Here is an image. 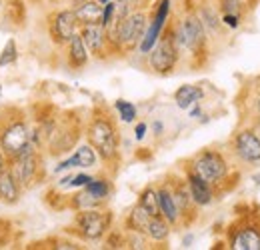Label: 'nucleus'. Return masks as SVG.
I'll use <instances>...</instances> for the list:
<instances>
[{"instance_id": "nucleus-1", "label": "nucleus", "mask_w": 260, "mask_h": 250, "mask_svg": "<svg viewBox=\"0 0 260 250\" xmlns=\"http://www.w3.org/2000/svg\"><path fill=\"white\" fill-rule=\"evenodd\" d=\"M84 132L88 144L96 150L98 158H102L106 164H116L120 160V132L114 116L108 110L96 108Z\"/></svg>"}, {"instance_id": "nucleus-2", "label": "nucleus", "mask_w": 260, "mask_h": 250, "mask_svg": "<svg viewBox=\"0 0 260 250\" xmlns=\"http://www.w3.org/2000/svg\"><path fill=\"white\" fill-rule=\"evenodd\" d=\"M174 44L180 52V56L188 54L196 64H204L208 56V42L210 36L196 16V12H186L176 24H168Z\"/></svg>"}, {"instance_id": "nucleus-3", "label": "nucleus", "mask_w": 260, "mask_h": 250, "mask_svg": "<svg viewBox=\"0 0 260 250\" xmlns=\"http://www.w3.org/2000/svg\"><path fill=\"white\" fill-rule=\"evenodd\" d=\"M186 168L196 172L200 178L210 182L214 188L228 182L230 172H232V164L226 158V154L220 150H214V148H204V150L196 152L194 157L188 160Z\"/></svg>"}, {"instance_id": "nucleus-4", "label": "nucleus", "mask_w": 260, "mask_h": 250, "mask_svg": "<svg viewBox=\"0 0 260 250\" xmlns=\"http://www.w3.org/2000/svg\"><path fill=\"white\" fill-rule=\"evenodd\" d=\"M112 212L108 208H88L78 210L72 220V232L84 242H98L112 228Z\"/></svg>"}, {"instance_id": "nucleus-5", "label": "nucleus", "mask_w": 260, "mask_h": 250, "mask_svg": "<svg viewBox=\"0 0 260 250\" xmlns=\"http://www.w3.org/2000/svg\"><path fill=\"white\" fill-rule=\"evenodd\" d=\"M30 144V126L24 114L8 116L0 122V150L14 158Z\"/></svg>"}, {"instance_id": "nucleus-6", "label": "nucleus", "mask_w": 260, "mask_h": 250, "mask_svg": "<svg viewBox=\"0 0 260 250\" xmlns=\"http://www.w3.org/2000/svg\"><path fill=\"white\" fill-rule=\"evenodd\" d=\"M180 52L174 44V38H172V32H170V26L166 24L164 32L160 34L158 42L152 46V50L146 54V63H148V68L158 74V76H168L176 70V66L180 63Z\"/></svg>"}, {"instance_id": "nucleus-7", "label": "nucleus", "mask_w": 260, "mask_h": 250, "mask_svg": "<svg viewBox=\"0 0 260 250\" xmlns=\"http://www.w3.org/2000/svg\"><path fill=\"white\" fill-rule=\"evenodd\" d=\"M10 170L22 190H30L42 178V170H44L40 150L34 148L32 144H28L22 152L10 158Z\"/></svg>"}, {"instance_id": "nucleus-8", "label": "nucleus", "mask_w": 260, "mask_h": 250, "mask_svg": "<svg viewBox=\"0 0 260 250\" xmlns=\"http://www.w3.org/2000/svg\"><path fill=\"white\" fill-rule=\"evenodd\" d=\"M230 150L232 154L244 164H260V134L254 126L240 128L230 138Z\"/></svg>"}, {"instance_id": "nucleus-9", "label": "nucleus", "mask_w": 260, "mask_h": 250, "mask_svg": "<svg viewBox=\"0 0 260 250\" xmlns=\"http://www.w3.org/2000/svg\"><path fill=\"white\" fill-rule=\"evenodd\" d=\"M170 10H172V0H156L154 2V10H152V16L148 18V26L146 32L138 44V52L142 56H146L152 46L158 42L160 34L164 32L166 24H168V18H170Z\"/></svg>"}, {"instance_id": "nucleus-10", "label": "nucleus", "mask_w": 260, "mask_h": 250, "mask_svg": "<svg viewBox=\"0 0 260 250\" xmlns=\"http://www.w3.org/2000/svg\"><path fill=\"white\" fill-rule=\"evenodd\" d=\"M46 26H48V36H50L52 44H56V46H64L72 38V34H76L80 28L72 8H60V10L50 12Z\"/></svg>"}, {"instance_id": "nucleus-11", "label": "nucleus", "mask_w": 260, "mask_h": 250, "mask_svg": "<svg viewBox=\"0 0 260 250\" xmlns=\"http://www.w3.org/2000/svg\"><path fill=\"white\" fill-rule=\"evenodd\" d=\"M80 132H82V128H80L76 118H74V120H66V122H60V120H58L54 132H52V136H50L48 142H46V148L50 150L52 157L64 154V152L72 150V148L76 146V142H78V138H80Z\"/></svg>"}, {"instance_id": "nucleus-12", "label": "nucleus", "mask_w": 260, "mask_h": 250, "mask_svg": "<svg viewBox=\"0 0 260 250\" xmlns=\"http://www.w3.org/2000/svg\"><path fill=\"white\" fill-rule=\"evenodd\" d=\"M170 190H172V196H174V204L178 208V214H180V224L188 226L190 222L196 220L198 214V206L194 204L192 196H190V190L184 178H174L170 182Z\"/></svg>"}, {"instance_id": "nucleus-13", "label": "nucleus", "mask_w": 260, "mask_h": 250, "mask_svg": "<svg viewBox=\"0 0 260 250\" xmlns=\"http://www.w3.org/2000/svg\"><path fill=\"white\" fill-rule=\"evenodd\" d=\"M86 48H88V54L94 56L98 60H104L108 58L110 54V46H108V38H106V28L102 24H84L78 28Z\"/></svg>"}, {"instance_id": "nucleus-14", "label": "nucleus", "mask_w": 260, "mask_h": 250, "mask_svg": "<svg viewBox=\"0 0 260 250\" xmlns=\"http://www.w3.org/2000/svg\"><path fill=\"white\" fill-rule=\"evenodd\" d=\"M228 244L234 250H260V228L252 222L230 228Z\"/></svg>"}, {"instance_id": "nucleus-15", "label": "nucleus", "mask_w": 260, "mask_h": 250, "mask_svg": "<svg viewBox=\"0 0 260 250\" xmlns=\"http://www.w3.org/2000/svg\"><path fill=\"white\" fill-rule=\"evenodd\" d=\"M184 180L188 184V190H190V196L194 200V204L198 208H204V206H210L216 198V188L212 186L210 182H206L204 178H200L196 172L192 170H184Z\"/></svg>"}, {"instance_id": "nucleus-16", "label": "nucleus", "mask_w": 260, "mask_h": 250, "mask_svg": "<svg viewBox=\"0 0 260 250\" xmlns=\"http://www.w3.org/2000/svg\"><path fill=\"white\" fill-rule=\"evenodd\" d=\"M66 46V64L68 68L72 70H82L88 60H90V54H88V48L80 36V32L72 34V38L64 44Z\"/></svg>"}, {"instance_id": "nucleus-17", "label": "nucleus", "mask_w": 260, "mask_h": 250, "mask_svg": "<svg viewBox=\"0 0 260 250\" xmlns=\"http://www.w3.org/2000/svg\"><path fill=\"white\" fill-rule=\"evenodd\" d=\"M156 194H158V210H160V216L168 220L172 226H180V214H178V208L174 204V196H172V190H170V182H162L160 186L156 188Z\"/></svg>"}, {"instance_id": "nucleus-18", "label": "nucleus", "mask_w": 260, "mask_h": 250, "mask_svg": "<svg viewBox=\"0 0 260 250\" xmlns=\"http://www.w3.org/2000/svg\"><path fill=\"white\" fill-rule=\"evenodd\" d=\"M22 192H24V190L16 182V178H14V174H12L10 166H8V168L2 172V176H0V202H2V204H8V206L18 204Z\"/></svg>"}, {"instance_id": "nucleus-19", "label": "nucleus", "mask_w": 260, "mask_h": 250, "mask_svg": "<svg viewBox=\"0 0 260 250\" xmlns=\"http://www.w3.org/2000/svg\"><path fill=\"white\" fill-rule=\"evenodd\" d=\"M194 12L196 16L200 18V22L204 24L208 36L220 34V30L224 28L222 22H220V12H218L216 4H202V6H198V10H194Z\"/></svg>"}, {"instance_id": "nucleus-20", "label": "nucleus", "mask_w": 260, "mask_h": 250, "mask_svg": "<svg viewBox=\"0 0 260 250\" xmlns=\"http://www.w3.org/2000/svg\"><path fill=\"white\" fill-rule=\"evenodd\" d=\"M74 16L80 26L84 24H100V14H102V4L98 0H84L82 4L74 6Z\"/></svg>"}, {"instance_id": "nucleus-21", "label": "nucleus", "mask_w": 260, "mask_h": 250, "mask_svg": "<svg viewBox=\"0 0 260 250\" xmlns=\"http://www.w3.org/2000/svg\"><path fill=\"white\" fill-rule=\"evenodd\" d=\"M144 234H146L148 242L164 244L170 238V234H172V224L166 218H162L160 214L158 216H152L150 222H148V226H146V230H144Z\"/></svg>"}, {"instance_id": "nucleus-22", "label": "nucleus", "mask_w": 260, "mask_h": 250, "mask_svg": "<svg viewBox=\"0 0 260 250\" xmlns=\"http://www.w3.org/2000/svg\"><path fill=\"white\" fill-rule=\"evenodd\" d=\"M202 98H204V90L196 84H182L174 92V102L180 110H188L192 104L200 102Z\"/></svg>"}, {"instance_id": "nucleus-23", "label": "nucleus", "mask_w": 260, "mask_h": 250, "mask_svg": "<svg viewBox=\"0 0 260 250\" xmlns=\"http://www.w3.org/2000/svg\"><path fill=\"white\" fill-rule=\"evenodd\" d=\"M102 206H106V202L98 200L96 196H92L86 188H78V192L72 194L70 200H68V208H72L74 212L88 210V208H102Z\"/></svg>"}, {"instance_id": "nucleus-24", "label": "nucleus", "mask_w": 260, "mask_h": 250, "mask_svg": "<svg viewBox=\"0 0 260 250\" xmlns=\"http://www.w3.org/2000/svg\"><path fill=\"white\" fill-rule=\"evenodd\" d=\"M150 214L136 202L132 208H130V212L126 214V220H124V228L130 230V232H142L144 234V230H146V226H148V222H150Z\"/></svg>"}, {"instance_id": "nucleus-25", "label": "nucleus", "mask_w": 260, "mask_h": 250, "mask_svg": "<svg viewBox=\"0 0 260 250\" xmlns=\"http://www.w3.org/2000/svg\"><path fill=\"white\" fill-rule=\"evenodd\" d=\"M84 188H86L92 196H96L98 200H102V202H106V200L112 196V190H114L112 180H110V178H104V176H92Z\"/></svg>"}, {"instance_id": "nucleus-26", "label": "nucleus", "mask_w": 260, "mask_h": 250, "mask_svg": "<svg viewBox=\"0 0 260 250\" xmlns=\"http://www.w3.org/2000/svg\"><path fill=\"white\" fill-rule=\"evenodd\" d=\"M74 158H76V164L78 168L82 170H88V168H94L98 164V154L96 150L86 142V144H80L76 150H74Z\"/></svg>"}, {"instance_id": "nucleus-27", "label": "nucleus", "mask_w": 260, "mask_h": 250, "mask_svg": "<svg viewBox=\"0 0 260 250\" xmlns=\"http://www.w3.org/2000/svg\"><path fill=\"white\" fill-rule=\"evenodd\" d=\"M138 204L150 216H158L160 214V210H158V194H156V188L154 186H146L138 194Z\"/></svg>"}, {"instance_id": "nucleus-28", "label": "nucleus", "mask_w": 260, "mask_h": 250, "mask_svg": "<svg viewBox=\"0 0 260 250\" xmlns=\"http://www.w3.org/2000/svg\"><path fill=\"white\" fill-rule=\"evenodd\" d=\"M216 8L220 14H238L242 18L250 10L242 0H216Z\"/></svg>"}, {"instance_id": "nucleus-29", "label": "nucleus", "mask_w": 260, "mask_h": 250, "mask_svg": "<svg viewBox=\"0 0 260 250\" xmlns=\"http://www.w3.org/2000/svg\"><path fill=\"white\" fill-rule=\"evenodd\" d=\"M114 108H116V112H118V116H120V120L124 124H132L136 120V116H138L136 106L132 102H128V100H124V98H118L114 102Z\"/></svg>"}, {"instance_id": "nucleus-30", "label": "nucleus", "mask_w": 260, "mask_h": 250, "mask_svg": "<svg viewBox=\"0 0 260 250\" xmlns=\"http://www.w3.org/2000/svg\"><path fill=\"white\" fill-rule=\"evenodd\" d=\"M18 46H16V40L14 38H8V42L4 44L2 52H0V68H8L18 60Z\"/></svg>"}, {"instance_id": "nucleus-31", "label": "nucleus", "mask_w": 260, "mask_h": 250, "mask_svg": "<svg viewBox=\"0 0 260 250\" xmlns=\"http://www.w3.org/2000/svg\"><path fill=\"white\" fill-rule=\"evenodd\" d=\"M114 4H116L114 20H122V18H126L128 14H132L134 10L140 8V2H138V0H114Z\"/></svg>"}, {"instance_id": "nucleus-32", "label": "nucleus", "mask_w": 260, "mask_h": 250, "mask_svg": "<svg viewBox=\"0 0 260 250\" xmlns=\"http://www.w3.org/2000/svg\"><path fill=\"white\" fill-rule=\"evenodd\" d=\"M104 244L106 248H126V232L110 228L104 236Z\"/></svg>"}, {"instance_id": "nucleus-33", "label": "nucleus", "mask_w": 260, "mask_h": 250, "mask_svg": "<svg viewBox=\"0 0 260 250\" xmlns=\"http://www.w3.org/2000/svg\"><path fill=\"white\" fill-rule=\"evenodd\" d=\"M114 12H116V4H114V0H110V2H106V4H102L100 24H102L104 28H108V26L114 22Z\"/></svg>"}, {"instance_id": "nucleus-34", "label": "nucleus", "mask_w": 260, "mask_h": 250, "mask_svg": "<svg viewBox=\"0 0 260 250\" xmlns=\"http://www.w3.org/2000/svg\"><path fill=\"white\" fill-rule=\"evenodd\" d=\"M242 16H238V14H220V22H222V26H226L230 30H236L240 24H242Z\"/></svg>"}, {"instance_id": "nucleus-35", "label": "nucleus", "mask_w": 260, "mask_h": 250, "mask_svg": "<svg viewBox=\"0 0 260 250\" xmlns=\"http://www.w3.org/2000/svg\"><path fill=\"white\" fill-rule=\"evenodd\" d=\"M92 178V174H86V172H76L72 174V180H70V188H84L88 184V180Z\"/></svg>"}, {"instance_id": "nucleus-36", "label": "nucleus", "mask_w": 260, "mask_h": 250, "mask_svg": "<svg viewBox=\"0 0 260 250\" xmlns=\"http://www.w3.org/2000/svg\"><path fill=\"white\" fill-rule=\"evenodd\" d=\"M146 132H148V124L146 122H138V124L134 126V140L136 142H142L144 136H146Z\"/></svg>"}, {"instance_id": "nucleus-37", "label": "nucleus", "mask_w": 260, "mask_h": 250, "mask_svg": "<svg viewBox=\"0 0 260 250\" xmlns=\"http://www.w3.org/2000/svg\"><path fill=\"white\" fill-rule=\"evenodd\" d=\"M54 248H58V250H80L82 246H80L78 242H70V240H66L64 242V240H58Z\"/></svg>"}, {"instance_id": "nucleus-38", "label": "nucleus", "mask_w": 260, "mask_h": 250, "mask_svg": "<svg viewBox=\"0 0 260 250\" xmlns=\"http://www.w3.org/2000/svg\"><path fill=\"white\" fill-rule=\"evenodd\" d=\"M8 166H10V158H8L4 152H2V150H0V176H2V172H4Z\"/></svg>"}, {"instance_id": "nucleus-39", "label": "nucleus", "mask_w": 260, "mask_h": 250, "mask_svg": "<svg viewBox=\"0 0 260 250\" xmlns=\"http://www.w3.org/2000/svg\"><path fill=\"white\" fill-rule=\"evenodd\" d=\"M188 112H190V118H198V116H202V108H200V102L192 104V106L188 108Z\"/></svg>"}, {"instance_id": "nucleus-40", "label": "nucleus", "mask_w": 260, "mask_h": 250, "mask_svg": "<svg viewBox=\"0 0 260 250\" xmlns=\"http://www.w3.org/2000/svg\"><path fill=\"white\" fill-rule=\"evenodd\" d=\"M152 130H154V134H156V136H162V132H164L162 120H154V122H152Z\"/></svg>"}, {"instance_id": "nucleus-41", "label": "nucleus", "mask_w": 260, "mask_h": 250, "mask_svg": "<svg viewBox=\"0 0 260 250\" xmlns=\"http://www.w3.org/2000/svg\"><path fill=\"white\" fill-rule=\"evenodd\" d=\"M192 242H194V236L188 232V234H184V238H182V246L184 248H188V246H192Z\"/></svg>"}, {"instance_id": "nucleus-42", "label": "nucleus", "mask_w": 260, "mask_h": 250, "mask_svg": "<svg viewBox=\"0 0 260 250\" xmlns=\"http://www.w3.org/2000/svg\"><path fill=\"white\" fill-rule=\"evenodd\" d=\"M242 2H244V4L248 6V8H254V4H256L258 0H242Z\"/></svg>"}, {"instance_id": "nucleus-43", "label": "nucleus", "mask_w": 260, "mask_h": 250, "mask_svg": "<svg viewBox=\"0 0 260 250\" xmlns=\"http://www.w3.org/2000/svg\"><path fill=\"white\" fill-rule=\"evenodd\" d=\"M82 2H84V0H70V6L74 8V6H78V4H82Z\"/></svg>"}, {"instance_id": "nucleus-44", "label": "nucleus", "mask_w": 260, "mask_h": 250, "mask_svg": "<svg viewBox=\"0 0 260 250\" xmlns=\"http://www.w3.org/2000/svg\"><path fill=\"white\" fill-rule=\"evenodd\" d=\"M254 106H256V112L260 114V96L256 98V100H254Z\"/></svg>"}, {"instance_id": "nucleus-45", "label": "nucleus", "mask_w": 260, "mask_h": 250, "mask_svg": "<svg viewBox=\"0 0 260 250\" xmlns=\"http://www.w3.org/2000/svg\"><path fill=\"white\" fill-rule=\"evenodd\" d=\"M254 128H256V132L260 134V114H258V120H256V124H254Z\"/></svg>"}, {"instance_id": "nucleus-46", "label": "nucleus", "mask_w": 260, "mask_h": 250, "mask_svg": "<svg viewBox=\"0 0 260 250\" xmlns=\"http://www.w3.org/2000/svg\"><path fill=\"white\" fill-rule=\"evenodd\" d=\"M254 180H256V184H260V174H256V176H254Z\"/></svg>"}, {"instance_id": "nucleus-47", "label": "nucleus", "mask_w": 260, "mask_h": 250, "mask_svg": "<svg viewBox=\"0 0 260 250\" xmlns=\"http://www.w3.org/2000/svg\"><path fill=\"white\" fill-rule=\"evenodd\" d=\"M98 2H100V4H106V2H110V0H98Z\"/></svg>"}, {"instance_id": "nucleus-48", "label": "nucleus", "mask_w": 260, "mask_h": 250, "mask_svg": "<svg viewBox=\"0 0 260 250\" xmlns=\"http://www.w3.org/2000/svg\"><path fill=\"white\" fill-rule=\"evenodd\" d=\"M2 6H4V0H0V10H2Z\"/></svg>"}, {"instance_id": "nucleus-49", "label": "nucleus", "mask_w": 260, "mask_h": 250, "mask_svg": "<svg viewBox=\"0 0 260 250\" xmlns=\"http://www.w3.org/2000/svg\"><path fill=\"white\" fill-rule=\"evenodd\" d=\"M0 98H2V84H0Z\"/></svg>"}]
</instances>
